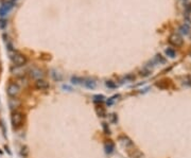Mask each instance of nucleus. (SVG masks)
Instances as JSON below:
<instances>
[{
    "label": "nucleus",
    "mask_w": 191,
    "mask_h": 158,
    "mask_svg": "<svg viewBox=\"0 0 191 158\" xmlns=\"http://www.w3.org/2000/svg\"><path fill=\"white\" fill-rule=\"evenodd\" d=\"M155 59H156V62H157V63H166V59H163V56L160 55V54H157V55L155 56Z\"/></svg>",
    "instance_id": "dca6fc26"
},
{
    "label": "nucleus",
    "mask_w": 191,
    "mask_h": 158,
    "mask_svg": "<svg viewBox=\"0 0 191 158\" xmlns=\"http://www.w3.org/2000/svg\"><path fill=\"white\" fill-rule=\"evenodd\" d=\"M105 152H106L107 154H110V153H113L114 152V150H115V144L112 142V141H108V142H106L105 143Z\"/></svg>",
    "instance_id": "1a4fd4ad"
},
{
    "label": "nucleus",
    "mask_w": 191,
    "mask_h": 158,
    "mask_svg": "<svg viewBox=\"0 0 191 158\" xmlns=\"http://www.w3.org/2000/svg\"><path fill=\"white\" fill-rule=\"evenodd\" d=\"M7 92L11 98H15L20 92V87L17 83H10L8 88H7Z\"/></svg>",
    "instance_id": "7ed1b4c3"
},
{
    "label": "nucleus",
    "mask_w": 191,
    "mask_h": 158,
    "mask_svg": "<svg viewBox=\"0 0 191 158\" xmlns=\"http://www.w3.org/2000/svg\"><path fill=\"white\" fill-rule=\"evenodd\" d=\"M106 86L107 87H110V88H114V87H116V85H115L112 81H107L106 82Z\"/></svg>",
    "instance_id": "aec40b11"
},
{
    "label": "nucleus",
    "mask_w": 191,
    "mask_h": 158,
    "mask_svg": "<svg viewBox=\"0 0 191 158\" xmlns=\"http://www.w3.org/2000/svg\"><path fill=\"white\" fill-rule=\"evenodd\" d=\"M7 1H9V2H12V3H15L16 0H7Z\"/></svg>",
    "instance_id": "412c9836"
},
{
    "label": "nucleus",
    "mask_w": 191,
    "mask_h": 158,
    "mask_svg": "<svg viewBox=\"0 0 191 158\" xmlns=\"http://www.w3.org/2000/svg\"><path fill=\"white\" fill-rule=\"evenodd\" d=\"M110 122L112 123H117V121H118V118H117V116H116V114L110 115Z\"/></svg>",
    "instance_id": "f3484780"
},
{
    "label": "nucleus",
    "mask_w": 191,
    "mask_h": 158,
    "mask_svg": "<svg viewBox=\"0 0 191 158\" xmlns=\"http://www.w3.org/2000/svg\"><path fill=\"white\" fill-rule=\"evenodd\" d=\"M11 59H12L13 64L18 67L25 66L27 64V57L21 53H14L11 56Z\"/></svg>",
    "instance_id": "f03ea898"
},
{
    "label": "nucleus",
    "mask_w": 191,
    "mask_h": 158,
    "mask_svg": "<svg viewBox=\"0 0 191 158\" xmlns=\"http://www.w3.org/2000/svg\"><path fill=\"white\" fill-rule=\"evenodd\" d=\"M165 52H166V54H167V56H169V57H171V59H174L175 55H176L175 50L172 49V48H167Z\"/></svg>",
    "instance_id": "9b49d317"
},
{
    "label": "nucleus",
    "mask_w": 191,
    "mask_h": 158,
    "mask_svg": "<svg viewBox=\"0 0 191 158\" xmlns=\"http://www.w3.org/2000/svg\"><path fill=\"white\" fill-rule=\"evenodd\" d=\"M120 139H123V140H124V141H122V142L124 143V144H126V145H132V144H133L132 141H131L130 139H129V138H127V137H121V138H120Z\"/></svg>",
    "instance_id": "a211bd4d"
},
{
    "label": "nucleus",
    "mask_w": 191,
    "mask_h": 158,
    "mask_svg": "<svg viewBox=\"0 0 191 158\" xmlns=\"http://www.w3.org/2000/svg\"><path fill=\"white\" fill-rule=\"evenodd\" d=\"M20 154H21V156H23V157H27V156L29 155V150H28V146H25V145H23V146H21Z\"/></svg>",
    "instance_id": "ddd939ff"
},
{
    "label": "nucleus",
    "mask_w": 191,
    "mask_h": 158,
    "mask_svg": "<svg viewBox=\"0 0 191 158\" xmlns=\"http://www.w3.org/2000/svg\"><path fill=\"white\" fill-rule=\"evenodd\" d=\"M97 112H98V115L99 116H101V117H105V110L103 109V108H97Z\"/></svg>",
    "instance_id": "6ab92c4d"
},
{
    "label": "nucleus",
    "mask_w": 191,
    "mask_h": 158,
    "mask_svg": "<svg viewBox=\"0 0 191 158\" xmlns=\"http://www.w3.org/2000/svg\"><path fill=\"white\" fill-rule=\"evenodd\" d=\"M7 26H8V22H7V20H5V19H3V18H1V19H0V29L4 30V29L7 28Z\"/></svg>",
    "instance_id": "2eb2a0df"
},
{
    "label": "nucleus",
    "mask_w": 191,
    "mask_h": 158,
    "mask_svg": "<svg viewBox=\"0 0 191 158\" xmlns=\"http://www.w3.org/2000/svg\"><path fill=\"white\" fill-rule=\"evenodd\" d=\"M102 128H103V130H104V133L106 134V135H110V128H108L107 123H102Z\"/></svg>",
    "instance_id": "4468645a"
},
{
    "label": "nucleus",
    "mask_w": 191,
    "mask_h": 158,
    "mask_svg": "<svg viewBox=\"0 0 191 158\" xmlns=\"http://www.w3.org/2000/svg\"><path fill=\"white\" fill-rule=\"evenodd\" d=\"M84 84L87 88H89V89H94V87H96V82H94V80H86V81L84 82Z\"/></svg>",
    "instance_id": "9d476101"
},
{
    "label": "nucleus",
    "mask_w": 191,
    "mask_h": 158,
    "mask_svg": "<svg viewBox=\"0 0 191 158\" xmlns=\"http://www.w3.org/2000/svg\"><path fill=\"white\" fill-rule=\"evenodd\" d=\"M169 43L174 47H181L184 43V39L179 34L177 33H172L169 37Z\"/></svg>",
    "instance_id": "20e7f679"
},
{
    "label": "nucleus",
    "mask_w": 191,
    "mask_h": 158,
    "mask_svg": "<svg viewBox=\"0 0 191 158\" xmlns=\"http://www.w3.org/2000/svg\"><path fill=\"white\" fill-rule=\"evenodd\" d=\"M30 74H31V77L34 78V79H36V80H39L44 77L43 70H41L39 68H35V67L30 70Z\"/></svg>",
    "instance_id": "0eeeda50"
},
{
    "label": "nucleus",
    "mask_w": 191,
    "mask_h": 158,
    "mask_svg": "<svg viewBox=\"0 0 191 158\" xmlns=\"http://www.w3.org/2000/svg\"><path fill=\"white\" fill-rule=\"evenodd\" d=\"M178 31H179V33L183 34V35H188V34L190 33V26H189L188 23H183L182 26H179Z\"/></svg>",
    "instance_id": "6e6552de"
},
{
    "label": "nucleus",
    "mask_w": 191,
    "mask_h": 158,
    "mask_svg": "<svg viewBox=\"0 0 191 158\" xmlns=\"http://www.w3.org/2000/svg\"><path fill=\"white\" fill-rule=\"evenodd\" d=\"M13 4H14V3L9 2V1H7V2H4V3H2V5L0 7V16H1V17H3V16L8 15L9 12L12 10Z\"/></svg>",
    "instance_id": "39448f33"
},
{
    "label": "nucleus",
    "mask_w": 191,
    "mask_h": 158,
    "mask_svg": "<svg viewBox=\"0 0 191 158\" xmlns=\"http://www.w3.org/2000/svg\"><path fill=\"white\" fill-rule=\"evenodd\" d=\"M23 120H25V116L20 112H14L11 116V122L14 128H20L23 123Z\"/></svg>",
    "instance_id": "f257e3e1"
},
{
    "label": "nucleus",
    "mask_w": 191,
    "mask_h": 158,
    "mask_svg": "<svg viewBox=\"0 0 191 158\" xmlns=\"http://www.w3.org/2000/svg\"><path fill=\"white\" fill-rule=\"evenodd\" d=\"M105 101V97L103 94H96L94 96V102L96 103H102Z\"/></svg>",
    "instance_id": "f8f14e48"
},
{
    "label": "nucleus",
    "mask_w": 191,
    "mask_h": 158,
    "mask_svg": "<svg viewBox=\"0 0 191 158\" xmlns=\"http://www.w3.org/2000/svg\"><path fill=\"white\" fill-rule=\"evenodd\" d=\"M49 87H50V85H49V83L46 81V80H44V79L36 80V82H35V88L36 89L46 90V89H48Z\"/></svg>",
    "instance_id": "423d86ee"
}]
</instances>
